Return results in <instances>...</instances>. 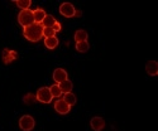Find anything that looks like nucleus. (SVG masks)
Wrapping results in <instances>:
<instances>
[{"label":"nucleus","instance_id":"5","mask_svg":"<svg viewBox=\"0 0 158 131\" xmlns=\"http://www.w3.org/2000/svg\"><path fill=\"white\" fill-rule=\"evenodd\" d=\"M60 13L66 18H72V17H75L76 9L71 3H63L60 6Z\"/></svg>","mask_w":158,"mask_h":131},{"label":"nucleus","instance_id":"20","mask_svg":"<svg viewBox=\"0 0 158 131\" xmlns=\"http://www.w3.org/2000/svg\"><path fill=\"white\" fill-rule=\"evenodd\" d=\"M43 37H56V32L53 30V28H43Z\"/></svg>","mask_w":158,"mask_h":131},{"label":"nucleus","instance_id":"21","mask_svg":"<svg viewBox=\"0 0 158 131\" xmlns=\"http://www.w3.org/2000/svg\"><path fill=\"white\" fill-rule=\"evenodd\" d=\"M35 100H37L35 96L32 95V93H28V95L24 96V103H28V105H29V103H33Z\"/></svg>","mask_w":158,"mask_h":131},{"label":"nucleus","instance_id":"18","mask_svg":"<svg viewBox=\"0 0 158 131\" xmlns=\"http://www.w3.org/2000/svg\"><path fill=\"white\" fill-rule=\"evenodd\" d=\"M49 92H51L52 97H60V96L62 95V91H61V88L58 87V85H57V83L49 87Z\"/></svg>","mask_w":158,"mask_h":131},{"label":"nucleus","instance_id":"1","mask_svg":"<svg viewBox=\"0 0 158 131\" xmlns=\"http://www.w3.org/2000/svg\"><path fill=\"white\" fill-rule=\"evenodd\" d=\"M24 37L28 39L29 42H38L41 41L42 37H43V27L42 24H32L29 27H25L23 30Z\"/></svg>","mask_w":158,"mask_h":131},{"label":"nucleus","instance_id":"4","mask_svg":"<svg viewBox=\"0 0 158 131\" xmlns=\"http://www.w3.org/2000/svg\"><path fill=\"white\" fill-rule=\"evenodd\" d=\"M35 98L42 102V103H49L52 101V95L49 92V88L48 87H41L38 91H37V95H35Z\"/></svg>","mask_w":158,"mask_h":131},{"label":"nucleus","instance_id":"12","mask_svg":"<svg viewBox=\"0 0 158 131\" xmlns=\"http://www.w3.org/2000/svg\"><path fill=\"white\" fill-rule=\"evenodd\" d=\"M58 87L61 88L62 93H69V92H71V91H72L73 85H72V82H71L70 80H66V81L58 83Z\"/></svg>","mask_w":158,"mask_h":131},{"label":"nucleus","instance_id":"19","mask_svg":"<svg viewBox=\"0 0 158 131\" xmlns=\"http://www.w3.org/2000/svg\"><path fill=\"white\" fill-rule=\"evenodd\" d=\"M15 4L22 9V10H27L31 6V0H17Z\"/></svg>","mask_w":158,"mask_h":131},{"label":"nucleus","instance_id":"9","mask_svg":"<svg viewBox=\"0 0 158 131\" xmlns=\"http://www.w3.org/2000/svg\"><path fill=\"white\" fill-rule=\"evenodd\" d=\"M53 80L57 82V85L63 82V81H66V80H67V72H66L64 69H62V68L55 69V72H53Z\"/></svg>","mask_w":158,"mask_h":131},{"label":"nucleus","instance_id":"13","mask_svg":"<svg viewBox=\"0 0 158 131\" xmlns=\"http://www.w3.org/2000/svg\"><path fill=\"white\" fill-rule=\"evenodd\" d=\"M58 39L57 37H49V38H46L44 39V46L48 48V49H55L57 46H58Z\"/></svg>","mask_w":158,"mask_h":131},{"label":"nucleus","instance_id":"22","mask_svg":"<svg viewBox=\"0 0 158 131\" xmlns=\"http://www.w3.org/2000/svg\"><path fill=\"white\" fill-rule=\"evenodd\" d=\"M52 28H53V30L57 33V32H60V30H61V24H60L58 22H56V23H55V25H53Z\"/></svg>","mask_w":158,"mask_h":131},{"label":"nucleus","instance_id":"15","mask_svg":"<svg viewBox=\"0 0 158 131\" xmlns=\"http://www.w3.org/2000/svg\"><path fill=\"white\" fill-rule=\"evenodd\" d=\"M57 20L52 17V15H49V14H47L46 15V18H44V20L42 22V27L43 28H52L55 25V23H56Z\"/></svg>","mask_w":158,"mask_h":131},{"label":"nucleus","instance_id":"6","mask_svg":"<svg viewBox=\"0 0 158 131\" xmlns=\"http://www.w3.org/2000/svg\"><path fill=\"white\" fill-rule=\"evenodd\" d=\"M55 110H56L58 113H61V115H66V113L70 112L71 106H69V105L61 98V100H57V101L55 102Z\"/></svg>","mask_w":158,"mask_h":131},{"label":"nucleus","instance_id":"11","mask_svg":"<svg viewBox=\"0 0 158 131\" xmlns=\"http://www.w3.org/2000/svg\"><path fill=\"white\" fill-rule=\"evenodd\" d=\"M46 11L43 10V9H35L34 11H33V17H34V23H37V24H42V22L44 20V18H46Z\"/></svg>","mask_w":158,"mask_h":131},{"label":"nucleus","instance_id":"17","mask_svg":"<svg viewBox=\"0 0 158 131\" xmlns=\"http://www.w3.org/2000/svg\"><path fill=\"white\" fill-rule=\"evenodd\" d=\"M89 48H90V46H89V42L87 41L76 43V49H77V52H80V53H85V52L89 50Z\"/></svg>","mask_w":158,"mask_h":131},{"label":"nucleus","instance_id":"23","mask_svg":"<svg viewBox=\"0 0 158 131\" xmlns=\"http://www.w3.org/2000/svg\"><path fill=\"white\" fill-rule=\"evenodd\" d=\"M81 15V11L80 10H76V13H75V17H80Z\"/></svg>","mask_w":158,"mask_h":131},{"label":"nucleus","instance_id":"8","mask_svg":"<svg viewBox=\"0 0 158 131\" xmlns=\"http://www.w3.org/2000/svg\"><path fill=\"white\" fill-rule=\"evenodd\" d=\"M90 125H91V127H93V130H95V131H101V130L105 127V121H104L102 117L96 116V117H93V119H91Z\"/></svg>","mask_w":158,"mask_h":131},{"label":"nucleus","instance_id":"7","mask_svg":"<svg viewBox=\"0 0 158 131\" xmlns=\"http://www.w3.org/2000/svg\"><path fill=\"white\" fill-rule=\"evenodd\" d=\"M18 58V53L15 50H9V49H4L3 50V62L5 64H9L10 62L15 61Z\"/></svg>","mask_w":158,"mask_h":131},{"label":"nucleus","instance_id":"2","mask_svg":"<svg viewBox=\"0 0 158 131\" xmlns=\"http://www.w3.org/2000/svg\"><path fill=\"white\" fill-rule=\"evenodd\" d=\"M18 22L22 27H29V25L34 24V17H33V11L27 9V10H22L18 14Z\"/></svg>","mask_w":158,"mask_h":131},{"label":"nucleus","instance_id":"3","mask_svg":"<svg viewBox=\"0 0 158 131\" xmlns=\"http://www.w3.org/2000/svg\"><path fill=\"white\" fill-rule=\"evenodd\" d=\"M34 125H35V121H34V119L31 115H24V116L20 117V120H19V127L23 131H31V130H33Z\"/></svg>","mask_w":158,"mask_h":131},{"label":"nucleus","instance_id":"14","mask_svg":"<svg viewBox=\"0 0 158 131\" xmlns=\"http://www.w3.org/2000/svg\"><path fill=\"white\" fill-rule=\"evenodd\" d=\"M75 41H76V43L87 41V32H86V30H84V29L77 30V32L75 33Z\"/></svg>","mask_w":158,"mask_h":131},{"label":"nucleus","instance_id":"16","mask_svg":"<svg viewBox=\"0 0 158 131\" xmlns=\"http://www.w3.org/2000/svg\"><path fill=\"white\" fill-rule=\"evenodd\" d=\"M66 103L69 105V106H73V105L76 103V96L72 93V92H69V93H64L63 98H62Z\"/></svg>","mask_w":158,"mask_h":131},{"label":"nucleus","instance_id":"10","mask_svg":"<svg viewBox=\"0 0 158 131\" xmlns=\"http://www.w3.org/2000/svg\"><path fill=\"white\" fill-rule=\"evenodd\" d=\"M146 71L149 76H157L158 74V63L156 61H149L146 64Z\"/></svg>","mask_w":158,"mask_h":131}]
</instances>
